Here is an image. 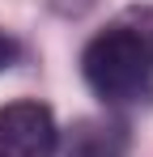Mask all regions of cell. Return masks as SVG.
Instances as JSON below:
<instances>
[{"instance_id":"1","label":"cell","mask_w":153,"mask_h":157,"mask_svg":"<svg viewBox=\"0 0 153 157\" xmlns=\"http://www.w3.org/2000/svg\"><path fill=\"white\" fill-rule=\"evenodd\" d=\"M81 72L106 106L153 102V9H128L89 38Z\"/></svg>"},{"instance_id":"2","label":"cell","mask_w":153,"mask_h":157,"mask_svg":"<svg viewBox=\"0 0 153 157\" xmlns=\"http://www.w3.org/2000/svg\"><path fill=\"white\" fill-rule=\"evenodd\" d=\"M60 132L43 102L0 106V157H55Z\"/></svg>"},{"instance_id":"3","label":"cell","mask_w":153,"mask_h":157,"mask_svg":"<svg viewBox=\"0 0 153 157\" xmlns=\"http://www.w3.org/2000/svg\"><path fill=\"white\" fill-rule=\"evenodd\" d=\"M73 157H124V136L102 123H81L73 132Z\"/></svg>"},{"instance_id":"4","label":"cell","mask_w":153,"mask_h":157,"mask_svg":"<svg viewBox=\"0 0 153 157\" xmlns=\"http://www.w3.org/2000/svg\"><path fill=\"white\" fill-rule=\"evenodd\" d=\"M13 55H17V43H13V38H9V34L0 30V72H4V68L13 64Z\"/></svg>"}]
</instances>
